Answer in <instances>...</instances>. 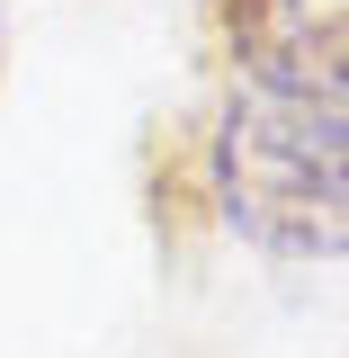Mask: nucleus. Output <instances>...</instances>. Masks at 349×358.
Segmentation results:
<instances>
[{"label": "nucleus", "mask_w": 349, "mask_h": 358, "mask_svg": "<svg viewBox=\"0 0 349 358\" xmlns=\"http://www.w3.org/2000/svg\"><path fill=\"white\" fill-rule=\"evenodd\" d=\"M215 215L278 260H349V99L242 90L206 134Z\"/></svg>", "instance_id": "obj_1"}, {"label": "nucleus", "mask_w": 349, "mask_h": 358, "mask_svg": "<svg viewBox=\"0 0 349 358\" xmlns=\"http://www.w3.org/2000/svg\"><path fill=\"white\" fill-rule=\"evenodd\" d=\"M206 27L251 90L349 99V0H206Z\"/></svg>", "instance_id": "obj_2"}, {"label": "nucleus", "mask_w": 349, "mask_h": 358, "mask_svg": "<svg viewBox=\"0 0 349 358\" xmlns=\"http://www.w3.org/2000/svg\"><path fill=\"white\" fill-rule=\"evenodd\" d=\"M143 197H152V233L171 251L215 224V171H206V143L188 126H152V143H143Z\"/></svg>", "instance_id": "obj_3"}]
</instances>
